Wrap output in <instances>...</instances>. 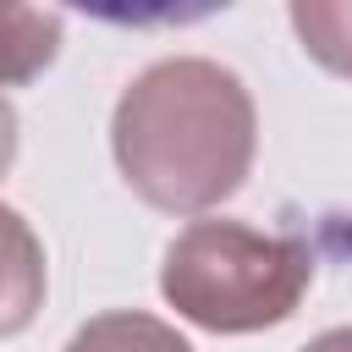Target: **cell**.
Wrapping results in <instances>:
<instances>
[{
	"instance_id": "cell-1",
	"label": "cell",
	"mask_w": 352,
	"mask_h": 352,
	"mask_svg": "<svg viewBox=\"0 0 352 352\" xmlns=\"http://www.w3.org/2000/svg\"><path fill=\"white\" fill-rule=\"evenodd\" d=\"M121 182L160 214H204L242 192L258 154V110L248 82L209 55H165L143 66L110 116Z\"/></svg>"
},
{
	"instance_id": "cell-2",
	"label": "cell",
	"mask_w": 352,
	"mask_h": 352,
	"mask_svg": "<svg viewBox=\"0 0 352 352\" xmlns=\"http://www.w3.org/2000/svg\"><path fill=\"white\" fill-rule=\"evenodd\" d=\"M314 253L297 236L242 220H192L160 264V297L209 336H253L286 324L308 297Z\"/></svg>"
},
{
	"instance_id": "cell-3",
	"label": "cell",
	"mask_w": 352,
	"mask_h": 352,
	"mask_svg": "<svg viewBox=\"0 0 352 352\" xmlns=\"http://www.w3.org/2000/svg\"><path fill=\"white\" fill-rule=\"evenodd\" d=\"M44 242L11 204H0V341L33 324V314L44 308Z\"/></svg>"
},
{
	"instance_id": "cell-4",
	"label": "cell",
	"mask_w": 352,
	"mask_h": 352,
	"mask_svg": "<svg viewBox=\"0 0 352 352\" xmlns=\"http://www.w3.org/2000/svg\"><path fill=\"white\" fill-rule=\"evenodd\" d=\"M66 16L44 6H0V94L33 82L60 55Z\"/></svg>"
},
{
	"instance_id": "cell-5",
	"label": "cell",
	"mask_w": 352,
	"mask_h": 352,
	"mask_svg": "<svg viewBox=\"0 0 352 352\" xmlns=\"http://www.w3.org/2000/svg\"><path fill=\"white\" fill-rule=\"evenodd\" d=\"M66 352H192V341L143 308H110V314H94L66 341Z\"/></svg>"
},
{
	"instance_id": "cell-6",
	"label": "cell",
	"mask_w": 352,
	"mask_h": 352,
	"mask_svg": "<svg viewBox=\"0 0 352 352\" xmlns=\"http://www.w3.org/2000/svg\"><path fill=\"white\" fill-rule=\"evenodd\" d=\"M292 33L302 38V50L336 72L352 77V0H292Z\"/></svg>"
},
{
	"instance_id": "cell-7",
	"label": "cell",
	"mask_w": 352,
	"mask_h": 352,
	"mask_svg": "<svg viewBox=\"0 0 352 352\" xmlns=\"http://www.w3.org/2000/svg\"><path fill=\"white\" fill-rule=\"evenodd\" d=\"M16 132H22V121H16V104L0 94V182H6V170L16 165Z\"/></svg>"
},
{
	"instance_id": "cell-8",
	"label": "cell",
	"mask_w": 352,
	"mask_h": 352,
	"mask_svg": "<svg viewBox=\"0 0 352 352\" xmlns=\"http://www.w3.org/2000/svg\"><path fill=\"white\" fill-rule=\"evenodd\" d=\"M302 352H352V324H336V330H319Z\"/></svg>"
}]
</instances>
